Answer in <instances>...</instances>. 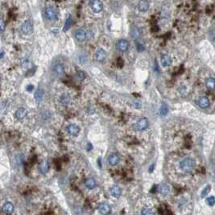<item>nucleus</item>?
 <instances>
[{
    "label": "nucleus",
    "mask_w": 215,
    "mask_h": 215,
    "mask_svg": "<svg viewBox=\"0 0 215 215\" xmlns=\"http://www.w3.org/2000/svg\"><path fill=\"white\" fill-rule=\"evenodd\" d=\"M179 92H180V94H181L182 96H185L186 93H187V90H186V88L185 86H182V87L179 89Z\"/></svg>",
    "instance_id": "473e14b6"
},
{
    "label": "nucleus",
    "mask_w": 215,
    "mask_h": 215,
    "mask_svg": "<svg viewBox=\"0 0 215 215\" xmlns=\"http://www.w3.org/2000/svg\"><path fill=\"white\" fill-rule=\"evenodd\" d=\"M210 38L212 39L213 41H214L215 42V29L214 30H213L212 32H210Z\"/></svg>",
    "instance_id": "4c0bfd02"
},
{
    "label": "nucleus",
    "mask_w": 215,
    "mask_h": 215,
    "mask_svg": "<svg viewBox=\"0 0 215 215\" xmlns=\"http://www.w3.org/2000/svg\"><path fill=\"white\" fill-rule=\"evenodd\" d=\"M31 60L29 57H24L21 59V66L24 69H27L28 67L30 66Z\"/></svg>",
    "instance_id": "a878e982"
},
{
    "label": "nucleus",
    "mask_w": 215,
    "mask_h": 215,
    "mask_svg": "<svg viewBox=\"0 0 215 215\" xmlns=\"http://www.w3.org/2000/svg\"><path fill=\"white\" fill-rule=\"evenodd\" d=\"M210 188H211L210 185H206V187H205V188H203V190L201 191V198H204L206 195H208V194L209 193V191H210Z\"/></svg>",
    "instance_id": "c85d7f7f"
},
{
    "label": "nucleus",
    "mask_w": 215,
    "mask_h": 215,
    "mask_svg": "<svg viewBox=\"0 0 215 215\" xmlns=\"http://www.w3.org/2000/svg\"><path fill=\"white\" fill-rule=\"evenodd\" d=\"M15 210V206L12 203L6 202L3 206V212L6 214H11Z\"/></svg>",
    "instance_id": "4468645a"
},
{
    "label": "nucleus",
    "mask_w": 215,
    "mask_h": 215,
    "mask_svg": "<svg viewBox=\"0 0 215 215\" xmlns=\"http://www.w3.org/2000/svg\"><path fill=\"white\" fill-rule=\"evenodd\" d=\"M71 24H72V18H71V15H69L67 17L66 20H65V23H64V26L63 28L64 32H67V31L69 30Z\"/></svg>",
    "instance_id": "bb28decb"
},
{
    "label": "nucleus",
    "mask_w": 215,
    "mask_h": 215,
    "mask_svg": "<svg viewBox=\"0 0 215 215\" xmlns=\"http://www.w3.org/2000/svg\"><path fill=\"white\" fill-rule=\"evenodd\" d=\"M154 71L155 72H157V73H159V71H160L159 65H158V63L156 61H155V64H154Z\"/></svg>",
    "instance_id": "e433bc0d"
},
{
    "label": "nucleus",
    "mask_w": 215,
    "mask_h": 215,
    "mask_svg": "<svg viewBox=\"0 0 215 215\" xmlns=\"http://www.w3.org/2000/svg\"><path fill=\"white\" fill-rule=\"evenodd\" d=\"M206 87L210 90H214L215 89V80L212 77H209L206 80Z\"/></svg>",
    "instance_id": "5701e85b"
},
{
    "label": "nucleus",
    "mask_w": 215,
    "mask_h": 215,
    "mask_svg": "<svg viewBox=\"0 0 215 215\" xmlns=\"http://www.w3.org/2000/svg\"><path fill=\"white\" fill-rule=\"evenodd\" d=\"M110 206L109 204H107V203H102V204H101L99 207H98V210H99V212L102 214H104V215H107L109 214L110 213Z\"/></svg>",
    "instance_id": "dca6fc26"
},
{
    "label": "nucleus",
    "mask_w": 215,
    "mask_h": 215,
    "mask_svg": "<svg viewBox=\"0 0 215 215\" xmlns=\"http://www.w3.org/2000/svg\"><path fill=\"white\" fill-rule=\"evenodd\" d=\"M75 77H76L77 80H78L79 82H82L85 78V73L83 71H77Z\"/></svg>",
    "instance_id": "cd10ccee"
},
{
    "label": "nucleus",
    "mask_w": 215,
    "mask_h": 215,
    "mask_svg": "<svg viewBox=\"0 0 215 215\" xmlns=\"http://www.w3.org/2000/svg\"><path fill=\"white\" fill-rule=\"evenodd\" d=\"M44 97V90L41 88H39L36 91L35 93V99L37 101V102H40Z\"/></svg>",
    "instance_id": "4be33fe9"
},
{
    "label": "nucleus",
    "mask_w": 215,
    "mask_h": 215,
    "mask_svg": "<svg viewBox=\"0 0 215 215\" xmlns=\"http://www.w3.org/2000/svg\"><path fill=\"white\" fill-rule=\"evenodd\" d=\"M2 110H3V111L4 110L6 109V106H7V101H4L3 103H2Z\"/></svg>",
    "instance_id": "58836bf2"
},
{
    "label": "nucleus",
    "mask_w": 215,
    "mask_h": 215,
    "mask_svg": "<svg viewBox=\"0 0 215 215\" xmlns=\"http://www.w3.org/2000/svg\"><path fill=\"white\" fill-rule=\"evenodd\" d=\"M27 115V110L24 107H20L15 111V116L18 120H23L24 118H26Z\"/></svg>",
    "instance_id": "1a4fd4ad"
},
{
    "label": "nucleus",
    "mask_w": 215,
    "mask_h": 215,
    "mask_svg": "<svg viewBox=\"0 0 215 215\" xmlns=\"http://www.w3.org/2000/svg\"><path fill=\"white\" fill-rule=\"evenodd\" d=\"M206 203L210 206H213L215 204V197H209L206 199Z\"/></svg>",
    "instance_id": "2f4dec72"
},
{
    "label": "nucleus",
    "mask_w": 215,
    "mask_h": 215,
    "mask_svg": "<svg viewBox=\"0 0 215 215\" xmlns=\"http://www.w3.org/2000/svg\"><path fill=\"white\" fill-rule=\"evenodd\" d=\"M1 57V59L3 57V50L1 51V57Z\"/></svg>",
    "instance_id": "a19ab883"
},
{
    "label": "nucleus",
    "mask_w": 215,
    "mask_h": 215,
    "mask_svg": "<svg viewBox=\"0 0 215 215\" xmlns=\"http://www.w3.org/2000/svg\"><path fill=\"white\" fill-rule=\"evenodd\" d=\"M91 9L95 13L101 12L103 10V4L99 0H94L90 2Z\"/></svg>",
    "instance_id": "423d86ee"
},
{
    "label": "nucleus",
    "mask_w": 215,
    "mask_h": 215,
    "mask_svg": "<svg viewBox=\"0 0 215 215\" xmlns=\"http://www.w3.org/2000/svg\"><path fill=\"white\" fill-rule=\"evenodd\" d=\"M44 15H45L46 19L49 21H55L57 19L58 12L55 7L49 6L44 9Z\"/></svg>",
    "instance_id": "f03ea898"
},
{
    "label": "nucleus",
    "mask_w": 215,
    "mask_h": 215,
    "mask_svg": "<svg viewBox=\"0 0 215 215\" xmlns=\"http://www.w3.org/2000/svg\"><path fill=\"white\" fill-rule=\"evenodd\" d=\"M110 193L112 194L113 197H118L121 195V188H119L118 186H114L110 189Z\"/></svg>",
    "instance_id": "b1692460"
},
{
    "label": "nucleus",
    "mask_w": 215,
    "mask_h": 215,
    "mask_svg": "<svg viewBox=\"0 0 215 215\" xmlns=\"http://www.w3.org/2000/svg\"><path fill=\"white\" fill-rule=\"evenodd\" d=\"M49 169V162L47 161H43L40 164H39V171L42 174H45L48 173Z\"/></svg>",
    "instance_id": "aec40b11"
},
{
    "label": "nucleus",
    "mask_w": 215,
    "mask_h": 215,
    "mask_svg": "<svg viewBox=\"0 0 215 215\" xmlns=\"http://www.w3.org/2000/svg\"><path fill=\"white\" fill-rule=\"evenodd\" d=\"M119 161H120V158L118 156V155L116 154V153H112V154H110L109 156H108V159H107L108 163H109L110 165H111V166H115V165H117V164L119 163Z\"/></svg>",
    "instance_id": "9b49d317"
},
{
    "label": "nucleus",
    "mask_w": 215,
    "mask_h": 215,
    "mask_svg": "<svg viewBox=\"0 0 215 215\" xmlns=\"http://www.w3.org/2000/svg\"><path fill=\"white\" fill-rule=\"evenodd\" d=\"M117 47H118V49L119 51L123 52H125L128 50V48H129V42L127 41V39H120L119 41L117 44Z\"/></svg>",
    "instance_id": "9d476101"
},
{
    "label": "nucleus",
    "mask_w": 215,
    "mask_h": 215,
    "mask_svg": "<svg viewBox=\"0 0 215 215\" xmlns=\"http://www.w3.org/2000/svg\"><path fill=\"white\" fill-rule=\"evenodd\" d=\"M149 126V122L148 120V118H140L139 120H138V122L136 123L135 124V129L139 131H142V130H146Z\"/></svg>",
    "instance_id": "20e7f679"
},
{
    "label": "nucleus",
    "mask_w": 215,
    "mask_h": 215,
    "mask_svg": "<svg viewBox=\"0 0 215 215\" xmlns=\"http://www.w3.org/2000/svg\"><path fill=\"white\" fill-rule=\"evenodd\" d=\"M106 57H107V53H106V50H104L103 49H97L95 55H94V58L95 60L98 62H102L106 60Z\"/></svg>",
    "instance_id": "0eeeda50"
},
{
    "label": "nucleus",
    "mask_w": 215,
    "mask_h": 215,
    "mask_svg": "<svg viewBox=\"0 0 215 215\" xmlns=\"http://www.w3.org/2000/svg\"><path fill=\"white\" fill-rule=\"evenodd\" d=\"M139 10L142 12H145L149 9V3L148 1H140L138 4Z\"/></svg>",
    "instance_id": "412c9836"
},
{
    "label": "nucleus",
    "mask_w": 215,
    "mask_h": 215,
    "mask_svg": "<svg viewBox=\"0 0 215 215\" xmlns=\"http://www.w3.org/2000/svg\"><path fill=\"white\" fill-rule=\"evenodd\" d=\"M194 166H195V162L190 157L184 158L180 162V168L185 173H191L194 168Z\"/></svg>",
    "instance_id": "f257e3e1"
},
{
    "label": "nucleus",
    "mask_w": 215,
    "mask_h": 215,
    "mask_svg": "<svg viewBox=\"0 0 215 215\" xmlns=\"http://www.w3.org/2000/svg\"><path fill=\"white\" fill-rule=\"evenodd\" d=\"M80 130H81L80 127L77 125L73 124V123L69 124L66 127L67 133L72 136H77L80 133Z\"/></svg>",
    "instance_id": "7ed1b4c3"
},
{
    "label": "nucleus",
    "mask_w": 215,
    "mask_h": 215,
    "mask_svg": "<svg viewBox=\"0 0 215 215\" xmlns=\"http://www.w3.org/2000/svg\"><path fill=\"white\" fill-rule=\"evenodd\" d=\"M64 66L63 64L61 63H58L54 67V72L56 73L57 75L58 76H61L63 75L64 73Z\"/></svg>",
    "instance_id": "a211bd4d"
},
{
    "label": "nucleus",
    "mask_w": 215,
    "mask_h": 215,
    "mask_svg": "<svg viewBox=\"0 0 215 215\" xmlns=\"http://www.w3.org/2000/svg\"><path fill=\"white\" fill-rule=\"evenodd\" d=\"M168 107L165 103H163L161 107V115L164 116L168 114Z\"/></svg>",
    "instance_id": "c756f323"
},
{
    "label": "nucleus",
    "mask_w": 215,
    "mask_h": 215,
    "mask_svg": "<svg viewBox=\"0 0 215 215\" xmlns=\"http://www.w3.org/2000/svg\"><path fill=\"white\" fill-rule=\"evenodd\" d=\"M130 37L132 39H137L141 37V30L137 26H133L130 29Z\"/></svg>",
    "instance_id": "2eb2a0df"
},
{
    "label": "nucleus",
    "mask_w": 215,
    "mask_h": 215,
    "mask_svg": "<svg viewBox=\"0 0 215 215\" xmlns=\"http://www.w3.org/2000/svg\"><path fill=\"white\" fill-rule=\"evenodd\" d=\"M161 64L164 67L170 66L172 64V59L168 55L163 54L161 56Z\"/></svg>",
    "instance_id": "f3484780"
},
{
    "label": "nucleus",
    "mask_w": 215,
    "mask_h": 215,
    "mask_svg": "<svg viewBox=\"0 0 215 215\" xmlns=\"http://www.w3.org/2000/svg\"><path fill=\"white\" fill-rule=\"evenodd\" d=\"M159 191H160V193H161L162 195H167V194L169 193L170 191L169 186L168 185H166V184H163V185H161V186H160Z\"/></svg>",
    "instance_id": "393cba45"
},
{
    "label": "nucleus",
    "mask_w": 215,
    "mask_h": 215,
    "mask_svg": "<svg viewBox=\"0 0 215 215\" xmlns=\"http://www.w3.org/2000/svg\"><path fill=\"white\" fill-rule=\"evenodd\" d=\"M71 101H72V97L68 93H64V94H62L61 97H60V99H59L60 103H61L62 106H64L70 105V103H71Z\"/></svg>",
    "instance_id": "6e6552de"
},
{
    "label": "nucleus",
    "mask_w": 215,
    "mask_h": 215,
    "mask_svg": "<svg viewBox=\"0 0 215 215\" xmlns=\"http://www.w3.org/2000/svg\"><path fill=\"white\" fill-rule=\"evenodd\" d=\"M136 49H137V51L139 52H143V50H144V47H143V44L138 43V44H136Z\"/></svg>",
    "instance_id": "72a5a7b5"
},
{
    "label": "nucleus",
    "mask_w": 215,
    "mask_h": 215,
    "mask_svg": "<svg viewBox=\"0 0 215 215\" xmlns=\"http://www.w3.org/2000/svg\"><path fill=\"white\" fill-rule=\"evenodd\" d=\"M85 185L89 189H94L97 186V183L94 178H88L85 180Z\"/></svg>",
    "instance_id": "6ab92c4d"
},
{
    "label": "nucleus",
    "mask_w": 215,
    "mask_h": 215,
    "mask_svg": "<svg viewBox=\"0 0 215 215\" xmlns=\"http://www.w3.org/2000/svg\"><path fill=\"white\" fill-rule=\"evenodd\" d=\"M86 38V32L84 29H77L75 32V39L79 41V42H82L84 41Z\"/></svg>",
    "instance_id": "ddd939ff"
},
{
    "label": "nucleus",
    "mask_w": 215,
    "mask_h": 215,
    "mask_svg": "<svg viewBox=\"0 0 215 215\" xmlns=\"http://www.w3.org/2000/svg\"><path fill=\"white\" fill-rule=\"evenodd\" d=\"M0 29H1V32H3L5 29V22L3 21V19L0 22Z\"/></svg>",
    "instance_id": "f704fd0d"
},
{
    "label": "nucleus",
    "mask_w": 215,
    "mask_h": 215,
    "mask_svg": "<svg viewBox=\"0 0 215 215\" xmlns=\"http://www.w3.org/2000/svg\"><path fill=\"white\" fill-rule=\"evenodd\" d=\"M133 106H134V107H135V108H138V109H139V108L142 106V104H141V102H135L133 104Z\"/></svg>",
    "instance_id": "c9c22d12"
},
{
    "label": "nucleus",
    "mask_w": 215,
    "mask_h": 215,
    "mask_svg": "<svg viewBox=\"0 0 215 215\" xmlns=\"http://www.w3.org/2000/svg\"><path fill=\"white\" fill-rule=\"evenodd\" d=\"M32 30H33V26H32V24L29 20L25 21L22 24L21 32L24 35H29V34L32 32Z\"/></svg>",
    "instance_id": "39448f33"
},
{
    "label": "nucleus",
    "mask_w": 215,
    "mask_h": 215,
    "mask_svg": "<svg viewBox=\"0 0 215 215\" xmlns=\"http://www.w3.org/2000/svg\"><path fill=\"white\" fill-rule=\"evenodd\" d=\"M197 103L201 108L206 109V108H207L209 106V99L207 97L202 96V97L198 98V100L197 101Z\"/></svg>",
    "instance_id": "f8f14e48"
},
{
    "label": "nucleus",
    "mask_w": 215,
    "mask_h": 215,
    "mask_svg": "<svg viewBox=\"0 0 215 215\" xmlns=\"http://www.w3.org/2000/svg\"><path fill=\"white\" fill-rule=\"evenodd\" d=\"M27 90L28 91H29V92H30V91H32V90H33V85H27Z\"/></svg>",
    "instance_id": "ea45409f"
},
{
    "label": "nucleus",
    "mask_w": 215,
    "mask_h": 215,
    "mask_svg": "<svg viewBox=\"0 0 215 215\" xmlns=\"http://www.w3.org/2000/svg\"><path fill=\"white\" fill-rule=\"evenodd\" d=\"M140 215H154V213L151 209L148 208H144L141 210Z\"/></svg>",
    "instance_id": "7c9ffc66"
}]
</instances>
